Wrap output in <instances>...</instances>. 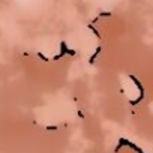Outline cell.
Wrapping results in <instances>:
<instances>
[{"instance_id":"obj_6","label":"cell","mask_w":153,"mask_h":153,"mask_svg":"<svg viewBox=\"0 0 153 153\" xmlns=\"http://www.w3.org/2000/svg\"><path fill=\"white\" fill-rule=\"evenodd\" d=\"M57 126H47V131H56Z\"/></svg>"},{"instance_id":"obj_4","label":"cell","mask_w":153,"mask_h":153,"mask_svg":"<svg viewBox=\"0 0 153 153\" xmlns=\"http://www.w3.org/2000/svg\"><path fill=\"white\" fill-rule=\"evenodd\" d=\"M66 54H69V56H75V51L71 50V48H68V53H66Z\"/></svg>"},{"instance_id":"obj_1","label":"cell","mask_w":153,"mask_h":153,"mask_svg":"<svg viewBox=\"0 0 153 153\" xmlns=\"http://www.w3.org/2000/svg\"><path fill=\"white\" fill-rule=\"evenodd\" d=\"M60 47H62V48H60L62 51H60V54L54 56V60H59V59H62V57H63V56L68 53V45H66V42H65V41H62V42H60Z\"/></svg>"},{"instance_id":"obj_2","label":"cell","mask_w":153,"mask_h":153,"mask_svg":"<svg viewBox=\"0 0 153 153\" xmlns=\"http://www.w3.org/2000/svg\"><path fill=\"white\" fill-rule=\"evenodd\" d=\"M101 50H102V48H101V47H98V48H96V51H95V54H93V56H92V57H90V60H89V62H90V63H93V62H95V59H96V57H98V54H99V53H101Z\"/></svg>"},{"instance_id":"obj_3","label":"cell","mask_w":153,"mask_h":153,"mask_svg":"<svg viewBox=\"0 0 153 153\" xmlns=\"http://www.w3.org/2000/svg\"><path fill=\"white\" fill-rule=\"evenodd\" d=\"M38 56H39V57H41V59H42L44 62H48V57H47V56H44L42 53H38Z\"/></svg>"},{"instance_id":"obj_5","label":"cell","mask_w":153,"mask_h":153,"mask_svg":"<svg viewBox=\"0 0 153 153\" xmlns=\"http://www.w3.org/2000/svg\"><path fill=\"white\" fill-rule=\"evenodd\" d=\"M105 15H107V17H110L111 14H110V12H101V14H99V17H105Z\"/></svg>"}]
</instances>
